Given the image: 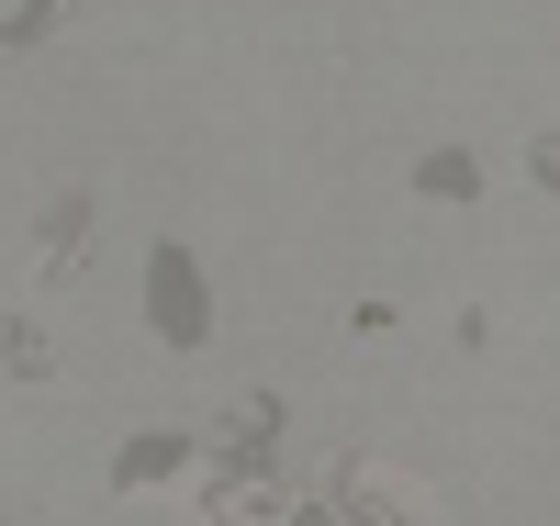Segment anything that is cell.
<instances>
[{
    "label": "cell",
    "instance_id": "6da1fadb",
    "mask_svg": "<svg viewBox=\"0 0 560 526\" xmlns=\"http://www.w3.org/2000/svg\"><path fill=\"white\" fill-rule=\"evenodd\" d=\"M79 224H90V202H79V190H68V202L45 213V247H34V269H79V247H90Z\"/></svg>",
    "mask_w": 560,
    "mask_h": 526
},
{
    "label": "cell",
    "instance_id": "3957f363",
    "mask_svg": "<svg viewBox=\"0 0 560 526\" xmlns=\"http://www.w3.org/2000/svg\"><path fill=\"white\" fill-rule=\"evenodd\" d=\"M527 179H538V190H560V124L538 135V157H527Z\"/></svg>",
    "mask_w": 560,
    "mask_h": 526
},
{
    "label": "cell",
    "instance_id": "7a4b0ae2",
    "mask_svg": "<svg viewBox=\"0 0 560 526\" xmlns=\"http://www.w3.org/2000/svg\"><path fill=\"white\" fill-rule=\"evenodd\" d=\"M45 370H57V359H45V337L12 314V325H0V381H45Z\"/></svg>",
    "mask_w": 560,
    "mask_h": 526
}]
</instances>
